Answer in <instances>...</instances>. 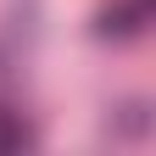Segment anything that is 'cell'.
<instances>
[{"instance_id":"obj_1","label":"cell","mask_w":156,"mask_h":156,"mask_svg":"<svg viewBox=\"0 0 156 156\" xmlns=\"http://www.w3.org/2000/svg\"><path fill=\"white\" fill-rule=\"evenodd\" d=\"M23 140H28L23 123H0V145H23Z\"/></svg>"}]
</instances>
